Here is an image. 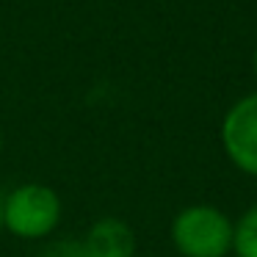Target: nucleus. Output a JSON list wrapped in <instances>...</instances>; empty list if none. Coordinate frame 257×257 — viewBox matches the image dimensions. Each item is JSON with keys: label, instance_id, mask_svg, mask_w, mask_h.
Wrapping results in <instances>:
<instances>
[{"label": "nucleus", "instance_id": "obj_2", "mask_svg": "<svg viewBox=\"0 0 257 257\" xmlns=\"http://www.w3.org/2000/svg\"><path fill=\"white\" fill-rule=\"evenodd\" d=\"M64 218V199L47 183H20L3 194V232L20 240H45Z\"/></svg>", "mask_w": 257, "mask_h": 257}, {"label": "nucleus", "instance_id": "obj_8", "mask_svg": "<svg viewBox=\"0 0 257 257\" xmlns=\"http://www.w3.org/2000/svg\"><path fill=\"white\" fill-rule=\"evenodd\" d=\"M0 232H3V196H0Z\"/></svg>", "mask_w": 257, "mask_h": 257}, {"label": "nucleus", "instance_id": "obj_4", "mask_svg": "<svg viewBox=\"0 0 257 257\" xmlns=\"http://www.w3.org/2000/svg\"><path fill=\"white\" fill-rule=\"evenodd\" d=\"M89 257H136V232L124 218L102 216L80 238Z\"/></svg>", "mask_w": 257, "mask_h": 257}, {"label": "nucleus", "instance_id": "obj_6", "mask_svg": "<svg viewBox=\"0 0 257 257\" xmlns=\"http://www.w3.org/2000/svg\"><path fill=\"white\" fill-rule=\"evenodd\" d=\"M39 257H89L83 249V243L78 240H53L39 251Z\"/></svg>", "mask_w": 257, "mask_h": 257}, {"label": "nucleus", "instance_id": "obj_1", "mask_svg": "<svg viewBox=\"0 0 257 257\" xmlns=\"http://www.w3.org/2000/svg\"><path fill=\"white\" fill-rule=\"evenodd\" d=\"M232 229L235 218H229L218 205L194 202L174 213L169 240L180 257H229Z\"/></svg>", "mask_w": 257, "mask_h": 257}, {"label": "nucleus", "instance_id": "obj_3", "mask_svg": "<svg viewBox=\"0 0 257 257\" xmlns=\"http://www.w3.org/2000/svg\"><path fill=\"white\" fill-rule=\"evenodd\" d=\"M218 141L227 161L240 174L257 180V89L238 97L224 111L218 124Z\"/></svg>", "mask_w": 257, "mask_h": 257}, {"label": "nucleus", "instance_id": "obj_7", "mask_svg": "<svg viewBox=\"0 0 257 257\" xmlns=\"http://www.w3.org/2000/svg\"><path fill=\"white\" fill-rule=\"evenodd\" d=\"M251 75L257 80V45H254V53H251Z\"/></svg>", "mask_w": 257, "mask_h": 257}, {"label": "nucleus", "instance_id": "obj_9", "mask_svg": "<svg viewBox=\"0 0 257 257\" xmlns=\"http://www.w3.org/2000/svg\"><path fill=\"white\" fill-rule=\"evenodd\" d=\"M0 155H3V130H0Z\"/></svg>", "mask_w": 257, "mask_h": 257}, {"label": "nucleus", "instance_id": "obj_5", "mask_svg": "<svg viewBox=\"0 0 257 257\" xmlns=\"http://www.w3.org/2000/svg\"><path fill=\"white\" fill-rule=\"evenodd\" d=\"M232 257H257V202L235 218Z\"/></svg>", "mask_w": 257, "mask_h": 257}]
</instances>
